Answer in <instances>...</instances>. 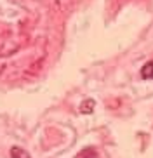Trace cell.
I'll use <instances>...</instances> for the list:
<instances>
[{"label": "cell", "mask_w": 153, "mask_h": 158, "mask_svg": "<svg viewBox=\"0 0 153 158\" xmlns=\"http://www.w3.org/2000/svg\"><path fill=\"white\" fill-rule=\"evenodd\" d=\"M77 158H97V153H96V149L87 148V149H83V151H80L77 155Z\"/></svg>", "instance_id": "7a4b0ae2"}, {"label": "cell", "mask_w": 153, "mask_h": 158, "mask_svg": "<svg viewBox=\"0 0 153 158\" xmlns=\"http://www.w3.org/2000/svg\"><path fill=\"white\" fill-rule=\"evenodd\" d=\"M141 75H143V78H151L153 77V63H148V64L144 66Z\"/></svg>", "instance_id": "3957f363"}, {"label": "cell", "mask_w": 153, "mask_h": 158, "mask_svg": "<svg viewBox=\"0 0 153 158\" xmlns=\"http://www.w3.org/2000/svg\"><path fill=\"white\" fill-rule=\"evenodd\" d=\"M11 158H32V156H30L23 148L14 146V148H11Z\"/></svg>", "instance_id": "6da1fadb"}]
</instances>
